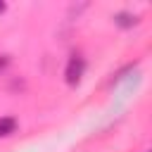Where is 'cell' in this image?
I'll list each match as a JSON object with an SVG mask.
<instances>
[{"instance_id": "4", "label": "cell", "mask_w": 152, "mask_h": 152, "mask_svg": "<svg viewBox=\"0 0 152 152\" xmlns=\"http://www.w3.org/2000/svg\"><path fill=\"white\" fill-rule=\"evenodd\" d=\"M7 64H10V57H2V59H0V71H2Z\"/></svg>"}, {"instance_id": "2", "label": "cell", "mask_w": 152, "mask_h": 152, "mask_svg": "<svg viewBox=\"0 0 152 152\" xmlns=\"http://www.w3.org/2000/svg\"><path fill=\"white\" fill-rule=\"evenodd\" d=\"M17 128H19V124H17L14 116H0V138H7L12 133H17Z\"/></svg>"}, {"instance_id": "5", "label": "cell", "mask_w": 152, "mask_h": 152, "mask_svg": "<svg viewBox=\"0 0 152 152\" xmlns=\"http://www.w3.org/2000/svg\"><path fill=\"white\" fill-rule=\"evenodd\" d=\"M5 7H7V5H5V2H2V0H0V14H2V12H5Z\"/></svg>"}, {"instance_id": "1", "label": "cell", "mask_w": 152, "mask_h": 152, "mask_svg": "<svg viewBox=\"0 0 152 152\" xmlns=\"http://www.w3.org/2000/svg\"><path fill=\"white\" fill-rule=\"evenodd\" d=\"M83 71H86V59H83V55L74 52V55L69 57L66 66H64V81H66L69 86H78L81 78H83Z\"/></svg>"}, {"instance_id": "3", "label": "cell", "mask_w": 152, "mask_h": 152, "mask_svg": "<svg viewBox=\"0 0 152 152\" xmlns=\"http://www.w3.org/2000/svg\"><path fill=\"white\" fill-rule=\"evenodd\" d=\"M114 24L121 26V28H131V26L138 24V17L131 14V12H116V14H114Z\"/></svg>"}]
</instances>
